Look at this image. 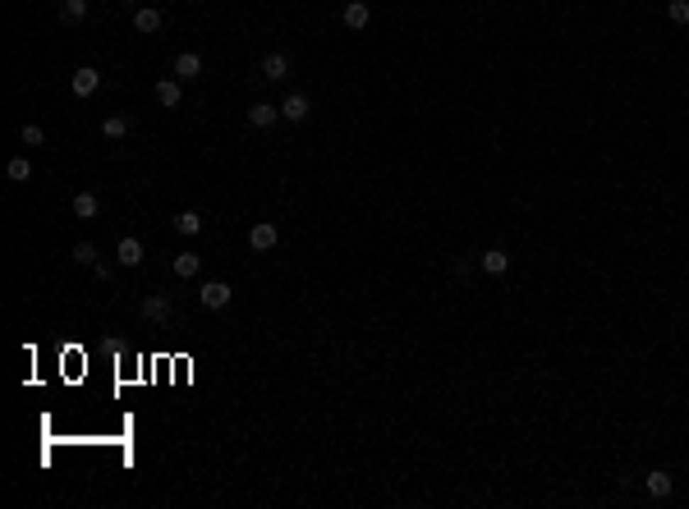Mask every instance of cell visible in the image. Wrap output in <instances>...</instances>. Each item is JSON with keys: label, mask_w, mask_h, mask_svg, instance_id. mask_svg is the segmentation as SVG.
Segmentation results:
<instances>
[{"label": "cell", "mask_w": 689, "mask_h": 509, "mask_svg": "<svg viewBox=\"0 0 689 509\" xmlns=\"http://www.w3.org/2000/svg\"><path fill=\"white\" fill-rule=\"evenodd\" d=\"M230 298H235V289H230V280H207V285L198 289V303H202L207 312H221V308H226Z\"/></svg>", "instance_id": "cell-1"}, {"label": "cell", "mask_w": 689, "mask_h": 509, "mask_svg": "<svg viewBox=\"0 0 689 509\" xmlns=\"http://www.w3.org/2000/svg\"><path fill=\"white\" fill-rule=\"evenodd\" d=\"M280 243V230L271 220H258V225H248V248L253 252H271Z\"/></svg>", "instance_id": "cell-2"}, {"label": "cell", "mask_w": 689, "mask_h": 509, "mask_svg": "<svg viewBox=\"0 0 689 509\" xmlns=\"http://www.w3.org/2000/svg\"><path fill=\"white\" fill-rule=\"evenodd\" d=\"M308 115H313V101H308L304 92H294V96H285V101H280V120H290V124H304Z\"/></svg>", "instance_id": "cell-3"}, {"label": "cell", "mask_w": 689, "mask_h": 509, "mask_svg": "<svg viewBox=\"0 0 689 509\" xmlns=\"http://www.w3.org/2000/svg\"><path fill=\"white\" fill-rule=\"evenodd\" d=\"M175 78H180V83L202 78V55L198 51H180V55H175Z\"/></svg>", "instance_id": "cell-4"}, {"label": "cell", "mask_w": 689, "mask_h": 509, "mask_svg": "<svg viewBox=\"0 0 689 509\" xmlns=\"http://www.w3.org/2000/svg\"><path fill=\"white\" fill-rule=\"evenodd\" d=\"M161 9H152V5H138L133 9V33H143V37H152V33H161Z\"/></svg>", "instance_id": "cell-5"}, {"label": "cell", "mask_w": 689, "mask_h": 509, "mask_svg": "<svg viewBox=\"0 0 689 509\" xmlns=\"http://www.w3.org/2000/svg\"><path fill=\"white\" fill-rule=\"evenodd\" d=\"M143 321H152V326H166V321H170V298H166V293L143 298Z\"/></svg>", "instance_id": "cell-6"}, {"label": "cell", "mask_w": 689, "mask_h": 509, "mask_svg": "<svg viewBox=\"0 0 689 509\" xmlns=\"http://www.w3.org/2000/svg\"><path fill=\"white\" fill-rule=\"evenodd\" d=\"M262 78H267V83H280V78H290V55H285V51L262 55Z\"/></svg>", "instance_id": "cell-7"}, {"label": "cell", "mask_w": 689, "mask_h": 509, "mask_svg": "<svg viewBox=\"0 0 689 509\" xmlns=\"http://www.w3.org/2000/svg\"><path fill=\"white\" fill-rule=\"evenodd\" d=\"M115 262H120V267H143V243L133 239V234H124V239L115 243Z\"/></svg>", "instance_id": "cell-8"}, {"label": "cell", "mask_w": 689, "mask_h": 509, "mask_svg": "<svg viewBox=\"0 0 689 509\" xmlns=\"http://www.w3.org/2000/svg\"><path fill=\"white\" fill-rule=\"evenodd\" d=\"M276 120H280V106H271V101H253V106H248V124H253V129H271Z\"/></svg>", "instance_id": "cell-9"}, {"label": "cell", "mask_w": 689, "mask_h": 509, "mask_svg": "<svg viewBox=\"0 0 689 509\" xmlns=\"http://www.w3.org/2000/svg\"><path fill=\"white\" fill-rule=\"evenodd\" d=\"M97 87H101V69H92V65L74 69V96H92Z\"/></svg>", "instance_id": "cell-10"}, {"label": "cell", "mask_w": 689, "mask_h": 509, "mask_svg": "<svg viewBox=\"0 0 689 509\" xmlns=\"http://www.w3.org/2000/svg\"><path fill=\"white\" fill-rule=\"evenodd\" d=\"M644 486H648V496H653V500H666V496L676 491V477L657 468V473H648V477H644Z\"/></svg>", "instance_id": "cell-11"}, {"label": "cell", "mask_w": 689, "mask_h": 509, "mask_svg": "<svg viewBox=\"0 0 689 509\" xmlns=\"http://www.w3.org/2000/svg\"><path fill=\"white\" fill-rule=\"evenodd\" d=\"M341 18H345V28H354V33H363V28H368V23H373V9H368V5H363V0H349V5H345V14H341Z\"/></svg>", "instance_id": "cell-12"}, {"label": "cell", "mask_w": 689, "mask_h": 509, "mask_svg": "<svg viewBox=\"0 0 689 509\" xmlns=\"http://www.w3.org/2000/svg\"><path fill=\"white\" fill-rule=\"evenodd\" d=\"M157 101L166 106V111H175V106L184 101V87H180V78H161V83H157Z\"/></svg>", "instance_id": "cell-13"}, {"label": "cell", "mask_w": 689, "mask_h": 509, "mask_svg": "<svg viewBox=\"0 0 689 509\" xmlns=\"http://www.w3.org/2000/svg\"><path fill=\"white\" fill-rule=\"evenodd\" d=\"M483 271H487V276H506V267H510V257H506V248H487L483 252Z\"/></svg>", "instance_id": "cell-14"}, {"label": "cell", "mask_w": 689, "mask_h": 509, "mask_svg": "<svg viewBox=\"0 0 689 509\" xmlns=\"http://www.w3.org/2000/svg\"><path fill=\"white\" fill-rule=\"evenodd\" d=\"M74 216H79V220L101 216V198H97V193H79V198H74Z\"/></svg>", "instance_id": "cell-15"}, {"label": "cell", "mask_w": 689, "mask_h": 509, "mask_svg": "<svg viewBox=\"0 0 689 509\" xmlns=\"http://www.w3.org/2000/svg\"><path fill=\"white\" fill-rule=\"evenodd\" d=\"M198 267H202L198 252H175V276H180V280H193V276H198Z\"/></svg>", "instance_id": "cell-16"}, {"label": "cell", "mask_w": 689, "mask_h": 509, "mask_svg": "<svg viewBox=\"0 0 689 509\" xmlns=\"http://www.w3.org/2000/svg\"><path fill=\"white\" fill-rule=\"evenodd\" d=\"M124 133H129V120H124V115H106V120H101V138L120 142Z\"/></svg>", "instance_id": "cell-17"}, {"label": "cell", "mask_w": 689, "mask_h": 509, "mask_svg": "<svg viewBox=\"0 0 689 509\" xmlns=\"http://www.w3.org/2000/svg\"><path fill=\"white\" fill-rule=\"evenodd\" d=\"M5 174H9L14 184H28V179H33V161H28V156H14V161L5 165Z\"/></svg>", "instance_id": "cell-18"}, {"label": "cell", "mask_w": 689, "mask_h": 509, "mask_svg": "<svg viewBox=\"0 0 689 509\" xmlns=\"http://www.w3.org/2000/svg\"><path fill=\"white\" fill-rule=\"evenodd\" d=\"M175 230L193 239V234H202V216H198V211H180V216H175Z\"/></svg>", "instance_id": "cell-19"}, {"label": "cell", "mask_w": 689, "mask_h": 509, "mask_svg": "<svg viewBox=\"0 0 689 509\" xmlns=\"http://www.w3.org/2000/svg\"><path fill=\"white\" fill-rule=\"evenodd\" d=\"M60 18H65V23H79V18H87V0H65V5H60Z\"/></svg>", "instance_id": "cell-20"}, {"label": "cell", "mask_w": 689, "mask_h": 509, "mask_svg": "<svg viewBox=\"0 0 689 509\" xmlns=\"http://www.w3.org/2000/svg\"><path fill=\"white\" fill-rule=\"evenodd\" d=\"M74 262H79V267H97V262H101V257H97V243H74Z\"/></svg>", "instance_id": "cell-21"}, {"label": "cell", "mask_w": 689, "mask_h": 509, "mask_svg": "<svg viewBox=\"0 0 689 509\" xmlns=\"http://www.w3.org/2000/svg\"><path fill=\"white\" fill-rule=\"evenodd\" d=\"M18 138H23V147H42L46 142V129H42V124H23V129H18Z\"/></svg>", "instance_id": "cell-22"}, {"label": "cell", "mask_w": 689, "mask_h": 509, "mask_svg": "<svg viewBox=\"0 0 689 509\" xmlns=\"http://www.w3.org/2000/svg\"><path fill=\"white\" fill-rule=\"evenodd\" d=\"M666 14H671V23H689V0H671V9H666Z\"/></svg>", "instance_id": "cell-23"}, {"label": "cell", "mask_w": 689, "mask_h": 509, "mask_svg": "<svg viewBox=\"0 0 689 509\" xmlns=\"http://www.w3.org/2000/svg\"><path fill=\"white\" fill-rule=\"evenodd\" d=\"M92 276H97V280H101V285H106V280H111V276H115V271H111V267H106V262H97V267H92Z\"/></svg>", "instance_id": "cell-24"}, {"label": "cell", "mask_w": 689, "mask_h": 509, "mask_svg": "<svg viewBox=\"0 0 689 509\" xmlns=\"http://www.w3.org/2000/svg\"><path fill=\"white\" fill-rule=\"evenodd\" d=\"M120 5H129V9H138V0H120Z\"/></svg>", "instance_id": "cell-25"}]
</instances>
